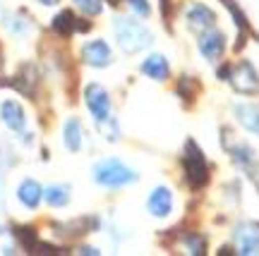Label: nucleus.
<instances>
[{"label": "nucleus", "instance_id": "1", "mask_svg": "<svg viewBox=\"0 0 259 256\" xmlns=\"http://www.w3.org/2000/svg\"><path fill=\"white\" fill-rule=\"evenodd\" d=\"M94 182L103 189H120L127 184H135L139 180L137 170H132L127 163H122L120 158H103L96 161L92 168Z\"/></svg>", "mask_w": 259, "mask_h": 256}, {"label": "nucleus", "instance_id": "2", "mask_svg": "<svg viewBox=\"0 0 259 256\" xmlns=\"http://www.w3.org/2000/svg\"><path fill=\"white\" fill-rule=\"evenodd\" d=\"M113 34L118 38V46L127 55H135L154 43V34L135 17H115Z\"/></svg>", "mask_w": 259, "mask_h": 256}, {"label": "nucleus", "instance_id": "3", "mask_svg": "<svg viewBox=\"0 0 259 256\" xmlns=\"http://www.w3.org/2000/svg\"><path fill=\"white\" fill-rule=\"evenodd\" d=\"M183 168H185L187 184L192 189H202L204 184L209 182V163L204 158V151L192 139L185 144V153H183Z\"/></svg>", "mask_w": 259, "mask_h": 256}, {"label": "nucleus", "instance_id": "4", "mask_svg": "<svg viewBox=\"0 0 259 256\" xmlns=\"http://www.w3.org/2000/svg\"><path fill=\"white\" fill-rule=\"evenodd\" d=\"M84 103L92 113V118L96 125L101 122H108L113 118V103H111V93L103 89L101 84L92 82L87 89H84Z\"/></svg>", "mask_w": 259, "mask_h": 256}, {"label": "nucleus", "instance_id": "5", "mask_svg": "<svg viewBox=\"0 0 259 256\" xmlns=\"http://www.w3.org/2000/svg\"><path fill=\"white\" fill-rule=\"evenodd\" d=\"M226 79L233 84V89L238 93H245V96L259 93V74L250 60H242L240 65H235Z\"/></svg>", "mask_w": 259, "mask_h": 256}, {"label": "nucleus", "instance_id": "6", "mask_svg": "<svg viewBox=\"0 0 259 256\" xmlns=\"http://www.w3.org/2000/svg\"><path fill=\"white\" fill-rule=\"evenodd\" d=\"M185 24L197 34H202L206 29L216 27V12L204 3H190L185 8Z\"/></svg>", "mask_w": 259, "mask_h": 256}, {"label": "nucleus", "instance_id": "7", "mask_svg": "<svg viewBox=\"0 0 259 256\" xmlns=\"http://www.w3.org/2000/svg\"><path fill=\"white\" fill-rule=\"evenodd\" d=\"M197 48H199V53L204 55V60H209V63H219V60H221V55L226 53V34L219 31V29H206V31L199 34Z\"/></svg>", "mask_w": 259, "mask_h": 256}, {"label": "nucleus", "instance_id": "8", "mask_svg": "<svg viewBox=\"0 0 259 256\" xmlns=\"http://www.w3.org/2000/svg\"><path fill=\"white\" fill-rule=\"evenodd\" d=\"M82 60L89 67H96V70H103L113 63V50L111 46L103 41V38H94L89 43L82 46Z\"/></svg>", "mask_w": 259, "mask_h": 256}, {"label": "nucleus", "instance_id": "9", "mask_svg": "<svg viewBox=\"0 0 259 256\" xmlns=\"http://www.w3.org/2000/svg\"><path fill=\"white\" fill-rule=\"evenodd\" d=\"M0 120H3V125L10 129V132H15V134H24V129H27V113L24 108L19 106V101L15 98H8V101L0 103Z\"/></svg>", "mask_w": 259, "mask_h": 256}, {"label": "nucleus", "instance_id": "10", "mask_svg": "<svg viewBox=\"0 0 259 256\" xmlns=\"http://www.w3.org/2000/svg\"><path fill=\"white\" fill-rule=\"evenodd\" d=\"M173 203H176L173 192L168 189L166 184H158V187H154L151 194H149L147 211L154 216V218H168V216L173 213Z\"/></svg>", "mask_w": 259, "mask_h": 256}, {"label": "nucleus", "instance_id": "11", "mask_svg": "<svg viewBox=\"0 0 259 256\" xmlns=\"http://www.w3.org/2000/svg\"><path fill=\"white\" fill-rule=\"evenodd\" d=\"M228 153H231L233 163L240 168L245 175H250L252 180H257V170H259V161H257V153L250 144H233V146H226Z\"/></svg>", "mask_w": 259, "mask_h": 256}, {"label": "nucleus", "instance_id": "12", "mask_svg": "<svg viewBox=\"0 0 259 256\" xmlns=\"http://www.w3.org/2000/svg\"><path fill=\"white\" fill-rule=\"evenodd\" d=\"M139 70H142V74H147L149 79H154V82H166L168 77H170L168 58L161 53H151L147 60H142Z\"/></svg>", "mask_w": 259, "mask_h": 256}, {"label": "nucleus", "instance_id": "13", "mask_svg": "<svg viewBox=\"0 0 259 256\" xmlns=\"http://www.w3.org/2000/svg\"><path fill=\"white\" fill-rule=\"evenodd\" d=\"M17 201L24 206V209L29 211H36L38 203L44 201V187L36 182V180H31V177H27V180H22L17 187Z\"/></svg>", "mask_w": 259, "mask_h": 256}, {"label": "nucleus", "instance_id": "14", "mask_svg": "<svg viewBox=\"0 0 259 256\" xmlns=\"http://www.w3.org/2000/svg\"><path fill=\"white\" fill-rule=\"evenodd\" d=\"M63 141L65 148L72 151V153H79L84 148V127L77 118H67L63 125Z\"/></svg>", "mask_w": 259, "mask_h": 256}, {"label": "nucleus", "instance_id": "15", "mask_svg": "<svg viewBox=\"0 0 259 256\" xmlns=\"http://www.w3.org/2000/svg\"><path fill=\"white\" fill-rule=\"evenodd\" d=\"M235 244H238V254H259V230L252 225H240L235 230Z\"/></svg>", "mask_w": 259, "mask_h": 256}, {"label": "nucleus", "instance_id": "16", "mask_svg": "<svg viewBox=\"0 0 259 256\" xmlns=\"http://www.w3.org/2000/svg\"><path fill=\"white\" fill-rule=\"evenodd\" d=\"M82 19H77L70 10H63L53 17V31L60 36H72L74 31H89V24H79Z\"/></svg>", "mask_w": 259, "mask_h": 256}, {"label": "nucleus", "instance_id": "17", "mask_svg": "<svg viewBox=\"0 0 259 256\" xmlns=\"http://www.w3.org/2000/svg\"><path fill=\"white\" fill-rule=\"evenodd\" d=\"M70 194H72L70 184H65V182L51 184V187L44 189V201H46L51 209H65V206L70 203V199H72Z\"/></svg>", "mask_w": 259, "mask_h": 256}, {"label": "nucleus", "instance_id": "18", "mask_svg": "<svg viewBox=\"0 0 259 256\" xmlns=\"http://www.w3.org/2000/svg\"><path fill=\"white\" fill-rule=\"evenodd\" d=\"M235 118L245 129H250L254 134H259V108L250 106V103H235Z\"/></svg>", "mask_w": 259, "mask_h": 256}, {"label": "nucleus", "instance_id": "19", "mask_svg": "<svg viewBox=\"0 0 259 256\" xmlns=\"http://www.w3.org/2000/svg\"><path fill=\"white\" fill-rule=\"evenodd\" d=\"M3 24L10 29L12 36H19V38H24L29 31H31V24H29L27 19H22L19 15H5V22H3Z\"/></svg>", "mask_w": 259, "mask_h": 256}, {"label": "nucleus", "instance_id": "20", "mask_svg": "<svg viewBox=\"0 0 259 256\" xmlns=\"http://www.w3.org/2000/svg\"><path fill=\"white\" fill-rule=\"evenodd\" d=\"M15 237L19 239V242H22V247L27 249V251H34V247H36L38 242H36V230L34 228H24V225H22V228H17L15 230Z\"/></svg>", "mask_w": 259, "mask_h": 256}, {"label": "nucleus", "instance_id": "21", "mask_svg": "<svg viewBox=\"0 0 259 256\" xmlns=\"http://www.w3.org/2000/svg\"><path fill=\"white\" fill-rule=\"evenodd\" d=\"M77 10H82L84 15H89V17H96V15H101L103 12V5L101 0H72Z\"/></svg>", "mask_w": 259, "mask_h": 256}, {"label": "nucleus", "instance_id": "22", "mask_svg": "<svg viewBox=\"0 0 259 256\" xmlns=\"http://www.w3.org/2000/svg\"><path fill=\"white\" fill-rule=\"evenodd\" d=\"M185 247H187V251H190V254H204V251H206V242H204V237L202 235H187L185 237Z\"/></svg>", "mask_w": 259, "mask_h": 256}, {"label": "nucleus", "instance_id": "23", "mask_svg": "<svg viewBox=\"0 0 259 256\" xmlns=\"http://www.w3.org/2000/svg\"><path fill=\"white\" fill-rule=\"evenodd\" d=\"M130 10L137 15V17H149L151 15V5H149V0H127Z\"/></svg>", "mask_w": 259, "mask_h": 256}, {"label": "nucleus", "instance_id": "24", "mask_svg": "<svg viewBox=\"0 0 259 256\" xmlns=\"http://www.w3.org/2000/svg\"><path fill=\"white\" fill-rule=\"evenodd\" d=\"M38 3H41V5H46V8H53V5H58L60 0H38Z\"/></svg>", "mask_w": 259, "mask_h": 256}, {"label": "nucleus", "instance_id": "25", "mask_svg": "<svg viewBox=\"0 0 259 256\" xmlns=\"http://www.w3.org/2000/svg\"><path fill=\"white\" fill-rule=\"evenodd\" d=\"M79 254H99V249H94V247H84Z\"/></svg>", "mask_w": 259, "mask_h": 256}, {"label": "nucleus", "instance_id": "26", "mask_svg": "<svg viewBox=\"0 0 259 256\" xmlns=\"http://www.w3.org/2000/svg\"><path fill=\"white\" fill-rule=\"evenodd\" d=\"M108 3H111V5H118V3H120V0H108Z\"/></svg>", "mask_w": 259, "mask_h": 256}]
</instances>
